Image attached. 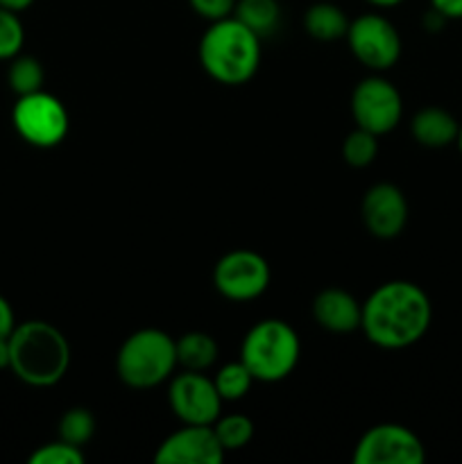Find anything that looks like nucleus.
I'll list each match as a JSON object with an SVG mask.
<instances>
[{
	"label": "nucleus",
	"mask_w": 462,
	"mask_h": 464,
	"mask_svg": "<svg viewBox=\"0 0 462 464\" xmlns=\"http://www.w3.org/2000/svg\"><path fill=\"white\" fill-rule=\"evenodd\" d=\"M177 365L190 372H204L217 361V343L204 331H188L175 340Z\"/></svg>",
	"instance_id": "17"
},
{
	"label": "nucleus",
	"mask_w": 462,
	"mask_h": 464,
	"mask_svg": "<svg viewBox=\"0 0 462 464\" xmlns=\"http://www.w3.org/2000/svg\"><path fill=\"white\" fill-rule=\"evenodd\" d=\"M347 44L353 57L370 71H388L401 57L399 30L380 14H362L349 23Z\"/></svg>",
	"instance_id": "8"
},
{
	"label": "nucleus",
	"mask_w": 462,
	"mask_h": 464,
	"mask_svg": "<svg viewBox=\"0 0 462 464\" xmlns=\"http://www.w3.org/2000/svg\"><path fill=\"white\" fill-rule=\"evenodd\" d=\"M367 3L374 5V7L388 9V7H397V5H401L403 0H367Z\"/></svg>",
	"instance_id": "31"
},
{
	"label": "nucleus",
	"mask_w": 462,
	"mask_h": 464,
	"mask_svg": "<svg viewBox=\"0 0 462 464\" xmlns=\"http://www.w3.org/2000/svg\"><path fill=\"white\" fill-rule=\"evenodd\" d=\"M34 0H0V7L5 9H12V12H23L27 9Z\"/></svg>",
	"instance_id": "29"
},
{
	"label": "nucleus",
	"mask_w": 462,
	"mask_h": 464,
	"mask_svg": "<svg viewBox=\"0 0 462 464\" xmlns=\"http://www.w3.org/2000/svg\"><path fill=\"white\" fill-rule=\"evenodd\" d=\"M299 356L302 343L297 331L276 317L254 324L240 344V361L254 381L261 383H279L288 379L299 365Z\"/></svg>",
	"instance_id": "4"
},
{
	"label": "nucleus",
	"mask_w": 462,
	"mask_h": 464,
	"mask_svg": "<svg viewBox=\"0 0 462 464\" xmlns=\"http://www.w3.org/2000/svg\"><path fill=\"white\" fill-rule=\"evenodd\" d=\"M238 0H188L190 9L207 21H220L234 14Z\"/></svg>",
	"instance_id": "26"
},
{
	"label": "nucleus",
	"mask_w": 462,
	"mask_h": 464,
	"mask_svg": "<svg viewBox=\"0 0 462 464\" xmlns=\"http://www.w3.org/2000/svg\"><path fill=\"white\" fill-rule=\"evenodd\" d=\"M376 154H379V136L371 131L356 127L344 139L342 157L351 168H367L370 163H374Z\"/></svg>",
	"instance_id": "23"
},
{
	"label": "nucleus",
	"mask_w": 462,
	"mask_h": 464,
	"mask_svg": "<svg viewBox=\"0 0 462 464\" xmlns=\"http://www.w3.org/2000/svg\"><path fill=\"white\" fill-rule=\"evenodd\" d=\"M12 122L16 134L34 148L48 150L62 143L71 130L66 107L53 93L43 89L21 95L12 109Z\"/></svg>",
	"instance_id": "6"
},
{
	"label": "nucleus",
	"mask_w": 462,
	"mask_h": 464,
	"mask_svg": "<svg viewBox=\"0 0 462 464\" xmlns=\"http://www.w3.org/2000/svg\"><path fill=\"white\" fill-rule=\"evenodd\" d=\"M270 263L252 249H234L213 267V285L229 302H254L270 288Z\"/></svg>",
	"instance_id": "7"
},
{
	"label": "nucleus",
	"mask_w": 462,
	"mask_h": 464,
	"mask_svg": "<svg viewBox=\"0 0 462 464\" xmlns=\"http://www.w3.org/2000/svg\"><path fill=\"white\" fill-rule=\"evenodd\" d=\"M349 18L338 5L315 3L303 14V27L317 41H338L347 36Z\"/></svg>",
	"instance_id": "16"
},
{
	"label": "nucleus",
	"mask_w": 462,
	"mask_h": 464,
	"mask_svg": "<svg viewBox=\"0 0 462 464\" xmlns=\"http://www.w3.org/2000/svg\"><path fill=\"white\" fill-rule=\"evenodd\" d=\"M261 36L231 16L213 21L199 41V63L225 86L247 84L261 66Z\"/></svg>",
	"instance_id": "3"
},
{
	"label": "nucleus",
	"mask_w": 462,
	"mask_h": 464,
	"mask_svg": "<svg viewBox=\"0 0 462 464\" xmlns=\"http://www.w3.org/2000/svg\"><path fill=\"white\" fill-rule=\"evenodd\" d=\"M351 116L361 130L376 136L390 134L403 116L401 93L385 77H365L351 93Z\"/></svg>",
	"instance_id": "9"
},
{
	"label": "nucleus",
	"mask_w": 462,
	"mask_h": 464,
	"mask_svg": "<svg viewBox=\"0 0 462 464\" xmlns=\"http://www.w3.org/2000/svg\"><path fill=\"white\" fill-rule=\"evenodd\" d=\"M356 464H421L426 449L410 429L401 424L371 426L353 449Z\"/></svg>",
	"instance_id": "11"
},
{
	"label": "nucleus",
	"mask_w": 462,
	"mask_h": 464,
	"mask_svg": "<svg viewBox=\"0 0 462 464\" xmlns=\"http://www.w3.org/2000/svg\"><path fill=\"white\" fill-rule=\"evenodd\" d=\"M23 44H25V30H23L18 12L0 7V62L21 54Z\"/></svg>",
	"instance_id": "24"
},
{
	"label": "nucleus",
	"mask_w": 462,
	"mask_h": 464,
	"mask_svg": "<svg viewBox=\"0 0 462 464\" xmlns=\"http://www.w3.org/2000/svg\"><path fill=\"white\" fill-rule=\"evenodd\" d=\"M71 367L66 335L43 320L16 324L9 335V370L32 388H53Z\"/></svg>",
	"instance_id": "2"
},
{
	"label": "nucleus",
	"mask_w": 462,
	"mask_h": 464,
	"mask_svg": "<svg viewBox=\"0 0 462 464\" xmlns=\"http://www.w3.org/2000/svg\"><path fill=\"white\" fill-rule=\"evenodd\" d=\"M168 403L177 420L184 424L211 426L222 415V397L217 392L213 379L202 372L184 370L170 381L168 388Z\"/></svg>",
	"instance_id": "10"
},
{
	"label": "nucleus",
	"mask_w": 462,
	"mask_h": 464,
	"mask_svg": "<svg viewBox=\"0 0 462 464\" xmlns=\"http://www.w3.org/2000/svg\"><path fill=\"white\" fill-rule=\"evenodd\" d=\"M433 322V304L412 281H388L362 302L361 329L371 344L388 352L419 343Z\"/></svg>",
	"instance_id": "1"
},
{
	"label": "nucleus",
	"mask_w": 462,
	"mask_h": 464,
	"mask_svg": "<svg viewBox=\"0 0 462 464\" xmlns=\"http://www.w3.org/2000/svg\"><path fill=\"white\" fill-rule=\"evenodd\" d=\"M412 139L424 148H447L456 143L460 122L451 111L442 107H424L415 113L410 122Z\"/></svg>",
	"instance_id": "15"
},
{
	"label": "nucleus",
	"mask_w": 462,
	"mask_h": 464,
	"mask_svg": "<svg viewBox=\"0 0 462 464\" xmlns=\"http://www.w3.org/2000/svg\"><path fill=\"white\" fill-rule=\"evenodd\" d=\"M213 383H216L222 401H240V399L247 397L249 390H252L254 376L249 374V370L243 365V361H238L222 367L216 374V379H213Z\"/></svg>",
	"instance_id": "20"
},
{
	"label": "nucleus",
	"mask_w": 462,
	"mask_h": 464,
	"mask_svg": "<svg viewBox=\"0 0 462 464\" xmlns=\"http://www.w3.org/2000/svg\"><path fill=\"white\" fill-rule=\"evenodd\" d=\"M0 370H9V338L0 340Z\"/></svg>",
	"instance_id": "30"
},
{
	"label": "nucleus",
	"mask_w": 462,
	"mask_h": 464,
	"mask_svg": "<svg viewBox=\"0 0 462 464\" xmlns=\"http://www.w3.org/2000/svg\"><path fill=\"white\" fill-rule=\"evenodd\" d=\"M226 451L211 426L184 424L159 444L154 462L159 464H220Z\"/></svg>",
	"instance_id": "12"
},
{
	"label": "nucleus",
	"mask_w": 462,
	"mask_h": 464,
	"mask_svg": "<svg viewBox=\"0 0 462 464\" xmlns=\"http://www.w3.org/2000/svg\"><path fill=\"white\" fill-rule=\"evenodd\" d=\"M7 82H9V89L21 98V95L27 93H36V91L43 89V82H45V72L43 66H41L39 59L34 57H27V54H16L9 63V71H7Z\"/></svg>",
	"instance_id": "19"
},
{
	"label": "nucleus",
	"mask_w": 462,
	"mask_h": 464,
	"mask_svg": "<svg viewBox=\"0 0 462 464\" xmlns=\"http://www.w3.org/2000/svg\"><path fill=\"white\" fill-rule=\"evenodd\" d=\"M16 329V317H14V308L7 299L0 295V340L9 338Z\"/></svg>",
	"instance_id": "27"
},
{
	"label": "nucleus",
	"mask_w": 462,
	"mask_h": 464,
	"mask_svg": "<svg viewBox=\"0 0 462 464\" xmlns=\"http://www.w3.org/2000/svg\"><path fill=\"white\" fill-rule=\"evenodd\" d=\"M361 216L367 231L380 240L397 238L408 225V199L399 186L380 181L365 193Z\"/></svg>",
	"instance_id": "13"
},
{
	"label": "nucleus",
	"mask_w": 462,
	"mask_h": 464,
	"mask_svg": "<svg viewBox=\"0 0 462 464\" xmlns=\"http://www.w3.org/2000/svg\"><path fill=\"white\" fill-rule=\"evenodd\" d=\"M234 16L261 39L272 36L281 25L279 0H238Z\"/></svg>",
	"instance_id": "18"
},
{
	"label": "nucleus",
	"mask_w": 462,
	"mask_h": 464,
	"mask_svg": "<svg viewBox=\"0 0 462 464\" xmlns=\"http://www.w3.org/2000/svg\"><path fill=\"white\" fill-rule=\"evenodd\" d=\"M86 460L82 447L68 444L63 440L43 444L30 456V464H82Z\"/></svg>",
	"instance_id": "25"
},
{
	"label": "nucleus",
	"mask_w": 462,
	"mask_h": 464,
	"mask_svg": "<svg viewBox=\"0 0 462 464\" xmlns=\"http://www.w3.org/2000/svg\"><path fill=\"white\" fill-rule=\"evenodd\" d=\"M457 150H460V154H462V122H460V131H457Z\"/></svg>",
	"instance_id": "32"
},
{
	"label": "nucleus",
	"mask_w": 462,
	"mask_h": 464,
	"mask_svg": "<svg viewBox=\"0 0 462 464\" xmlns=\"http://www.w3.org/2000/svg\"><path fill=\"white\" fill-rule=\"evenodd\" d=\"M177 367L175 338L161 329L134 331L120 344L116 356V374L127 388L152 390L172 379Z\"/></svg>",
	"instance_id": "5"
},
{
	"label": "nucleus",
	"mask_w": 462,
	"mask_h": 464,
	"mask_svg": "<svg viewBox=\"0 0 462 464\" xmlns=\"http://www.w3.org/2000/svg\"><path fill=\"white\" fill-rule=\"evenodd\" d=\"M95 435V417L89 408H71L59 420V440L84 447Z\"/></svg>",
	"instance_id": "22"
},
{
	"label": "nucleus",
	"mask_w": 462,
	"mask_h": 464,
	"mask_svg": "<svg viewBox=\"0 0 462 464\" xmlns=\"http://www.w3.org/2000/svg\"><path fill=\"white\" fill-rule=\"evenodd\" d=\"M217 440H220L225 451H240L247 447L254 438V421L245 415H226L217 417L213 424Z\"/></svg>",
	"instance_id": "21"
},
{
	"label": "nucleus",
	"mask_w": 462,
	"mask_h": 464,
	"mask_svg": "<svg viewBox=\"0 0 462 464\" xmlns=\"http://www.w3.org/2000/svg\"><path fill=\"white\" fill-rule=\"evenodd\" d=\"M430 7L447 21H462V0H430Z\"/></svg>",
	"instance_id": "28"
},
{
	"label": "nucleus",
	"mask_w": 462,
	"mask_h": 464,
	"mask_svg": "<svg viewBox=\"0 0 462 464\" xmlns=\"http://www.w3.org/2000/svg\"><path fill=\"white\" fill-rule=\"evenodd\" d=\"M313 317L329 334H353L361 329L362 304L347 290L326 288L313 302Z\"/></svg>",
	"instance_id": "14"
}]
</instances>
